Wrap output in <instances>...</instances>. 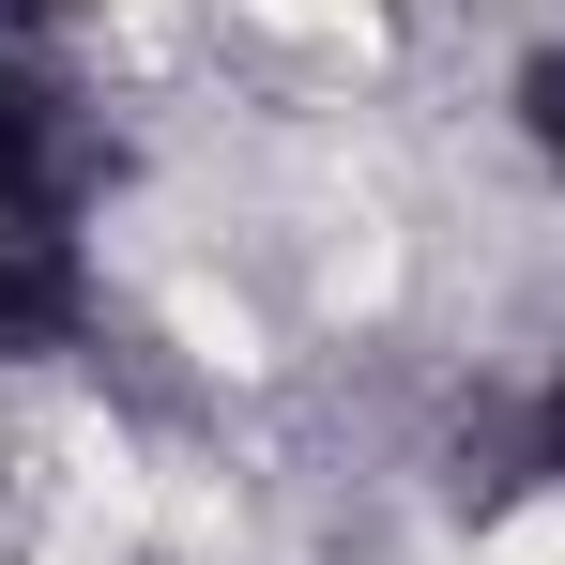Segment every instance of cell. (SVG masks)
Wrapping results in <instances>:
<instances>
[{"instance_id":"cell-2","label":"cell","mask_w":565,"mask_h":565,"mask_svg":"<svg viewBox=\"0 0 565 565\" xmlns=\"http://www.w3.org/2000/svg\"><path fill=\"white\" fill-rule=\"evenodd\" d=\"M77 306H93V276L62 230H0V352H62Z\"/></svg>"},{"instance_id":"cell-1","label":"cell","mask_w":565,"mask_h":565,"mask_svg":"<svg viewBox=\"0 0 565 565\" xmlns=\"http://www.w3.org/2000/svg\"><path fill=\"white\" fill-rule=\"evenodd\" d=\"M93 184V138L62 122V93L31 62H0V230H62Z\"/></svg>"},{"instance_id":"cell-4","label":"cell","mask_w":565,"mask_h":565,"mask_svg":"<svg viewBox=\"0 0 565 565\" xmlns=\"http://www.w3.org/2000/svg\"><path fill=\"white\" fill-rule=\"evenodd\" d=\"M535 444H551V473H565V382H551V413H535Z\"/></svg>"},{"instance_id":"cell-3","label":"cell","mask_w":565,"mask_h":565,"mask_svg":"<svg viewBox=\"0 0 565 565\" xmlns=\"http://www.w3.org/2000/svg\"><path fill=\"white\" fill-rule=\"evenodd\" d=\"M520 138L565 169V46H535V62H520Z\"/></svg>"}]
</instances>
